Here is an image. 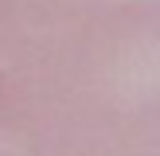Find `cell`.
<instances>
[{"label": "cell", "mask_w": 160, "mask_h": 156, "mask_svg": "<svg viewBox=\"0 0 160 156\" xmlns=\"http://www.w3.org/2000/svg\"><path fill=\"white\" fill-rule=\"evenodd\" d=\"M0 55L20 156H160V0H106Z\"/></svg>", "instance_id": "1"}, {"label": "cell", "mask_w": 160, "mask_h": 156, "mask_svg": "<svg viewBox=\"0 0 160 156\" xmlns=\"http://www.w3.org/2000/svg\"><path fill=\"white\" fill-rule=\"evenodd\" d=\"M106 0H0V39H31Z\"/></svg>", "instance_id": "2"}, {"label": "cell", "mask_w": 160, "mask_h": 156, "mask_svg": "<svg viewBox=\"0 0 160 156\" xmlns=\"http://www.w3.org/2000/svg\"><path fill=\"white\" fill-rule=\"evenodd\" d=\"M0 156H20V152H16V148L8 144V140H0Z\"/></svg>", "instance_id": "3"}]
</instances>
